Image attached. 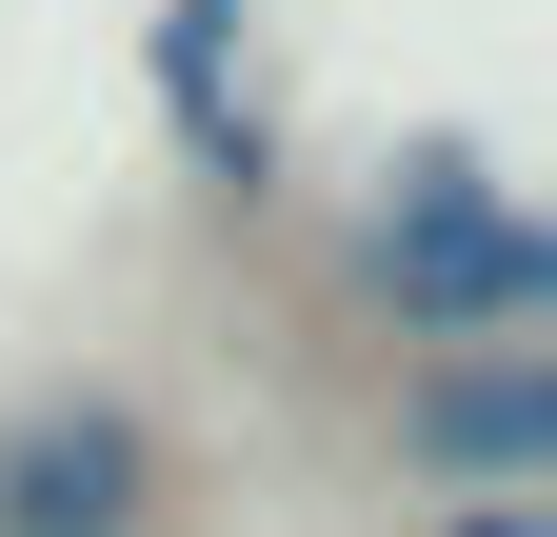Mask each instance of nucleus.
<instances>
[{
  "label": "nucleus",
  "instance_id": "nucleus-3",
  "mask_svg": "<svg viewBox=\"0 0 557 537\" xmlns=\"http://www.w3.org/2000/svg\"><path fill=\"white\" fill-rule=\"evenodd\" d=\"M398 438H418V458H458L478 498H518V478H537V339L458 359V378H418V398H398Z\"/></svg>",
  "mask_w": 557,
  "mask_h": 537
},
{
  "label": "nucleus",
  "instance_id": "nucleus-4",
  "mask_svg": "<svg viewBox=\"0 0 557 537\" xmlns=\"http://www.w3.org/2000/svg\"><path fill=\"white\" fill-rule=\"evenodd\" d=\"M458 537H537V498H458Z\"/></svg>",
  "mask_w": 557,
  "mask_h": 537
},
{
  "label": "nucleus",
  "instance_id": "nucleus-2",
  "mask_svg": "<svg viewBox=\"0 0 557 537\" xmlns=\"http://www.w3.org/2000/svg\"><path fill=\"white\" fill-rule=\"evenodd\" d=\"M0 537H160V438L100 378L0 398Z\"/></svg>",
  "mask_w": 557,
  "mask_h": 537
},
{
  "label": "nucleus",
  "instance_id": "nucleus-1",
  "mask_svg": "<svg viewBox=\"0 0 557 537\" xmlns=\"http://www.w3.org/2000/svg\"><path fill=\"white\" fill-rule=\"evenodd\" d=\"M359 259H379V299H398V339H478V359L557 299V239L498 199V160H458V140L398 160V199L359 220Z\"/></svg>",
  "mask_w": 557,
  "mask_h": 537
}]
</instances>
